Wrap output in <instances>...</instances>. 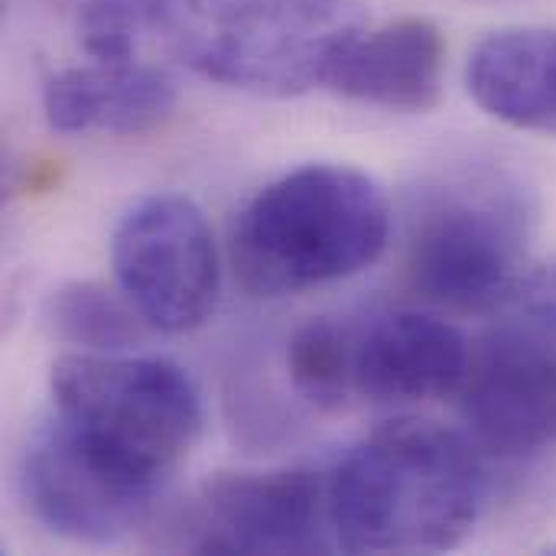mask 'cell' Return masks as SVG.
Segmentation results:
<instances>
[{
	"label": "cell",
	"instance_id": "1",
	"mask_svg": "<svg viewBox=\"0 0 556 556\" xmlns=\"http://www.w3.org/2000/svg\"><path fill=\"white\" fill-rule=\"evenodd\" d=\"M489 479L476 446L433 420L371 430L332 472L336 547L349 554H443L479 525Z\"/></svg>",
	"mask_w": 556,
	"mask_h": 556
},
{
	"label": "cell",
	"instance_id": "2",
	"mask_svg": "<svg viewBox=\"0 0 556 556\" xmlns=\"http://www.w3.org/2000/svg\"><path fill=\"white\" fill-rule=\"evenodd\" d=\"M140 16L189 72L267 98L326 85L368 23L362 0H140Z\"/></svg>",
	"mask_w": 556,
	"mask_h": 556
},
{
	"label": "cell",
	"instance_id": "3",
	"mask_svg": "<svg viewBox=\"0 0 556 556\" xmlns=\"http://www.w3.org/2000/svg\"><path fill=\"white\" fill-rule=\"evenodd\" d=\"M391 238L384 189L345 163H306L267 182L231 228V267L254 296H287L371 267Z\"/></svg>",
	"mask_w": 556,
	"mask_h": 556
},
{
	"label": "cell",
	"instance_id": "4",
	"mask_svg": "<svg viewBox=\"0 0 556 556\" xmlns=\"http://www.w3.org/2000/svg\"><path fill=\"white\" fill-rule=\"evenodd\" d=\"M534 189L495 160H463L424 182L407 225V277L433 306L489 313L525 280Z\"/></svg>",
	"mask_w": 556,
	"mask_h": 556
},
{
	"label": "cell",
	"instance_id": "5",
	"mask_svg": "<svg viewBox=\"0 0 556 556\" xmlns=\"http://www.w3.org/2000/svg\"><path fill=\"white\" fill-rule=\"evenodd\" d=\"M52 420L124 479L163 489L202 433L195 381L166 358L62 355L49 375Z\"/></svg>",
	"mask_w": 556,
	"mask_h": 556
},
{
	"label": "cell",
	"instance_id": "6",
	"mask_svg": "<svg viewBox=\"0 0 556 556\" xmlns=\"http://www.w3.org/2000/svg\"><path fill=\"white\" fill-rule=\"evenodd\" d=\"M117 287L153 332L205 326L222 293V261L202 208L179 192L140 199L114 228Z\"/></svg>",
	"mask_w": 556,
	"mask_h": 556
},
{
	"label": "cell",
	"instance_id": "7",
	"mask_svg": "<svg viewBox=\"0 0 556 556\" xmlns=\"http://www.w3.org/2000/svg\"><path fill=\"white\" fill-rule=\"evenodd\" d=\"M199 554H326L336 547L329 472L270 469L212 479L195 508Z\"/></svg>",
	"mask_w": 556,
	"mask_h": 556
},
{
	"label": "cell",
	"instance_id": "8",
	"mask_svg": "<svg viewBox=\"0 0 556 556\" xmlns=\"http://www.w3.org/2000/svg\"><path fill=\"white\" fill-rule=\"evenodd\" d=\"M459 410L472 443L502 459L556 446V349L498 323L469 355Z\"/></svg>",
	"mask_w": 556,
	"mask_h": 556
},
{
	"label": "cell",
	"instance_id": "9",
	"mask_svg": "<svg viewBox=\"0 0 556 556\" xmlns=\"http://www.w3.org/2000/svg\"><path fill=\"white\" fill-rule=\"evenodd\" d=\"M23 498L52 534L78 544H117L156 505V489L137 485L91 456L65 427L49 420L23 453Z\"/></svg>",
	"mask_w": 556,
	"mask_h": 556
},
{
	"label": "cell",
	"instance_id": "10",
	"mask_svg": "<svg viewBox=\"0 0 556 556\" xmlns=\"http://www.w3.org/2000/svg\"><path fill=\"white\" fill-rule=\"evenodd\" d=\"M469 345L456 326L417 309L378 313L355 326V397L375 404L440 401L463 388Z\"/></svg>",
	"mask_w": 556,
	"mask_h": 556
},
{
	"label": "cell",
	"instance_id": "11",
	"mask_svg": "<svg viewBox=\"0 0 556 556\" xmlns=\"http://www.w3.org/2000/svg\"><path fill=\"white\" fill-rule=\"evenodd\" d=\"M446 42L437 23L407 16L362 33L332 65L329 88L358 104L424 114L440 104Z\"/></svg>",
	"mask_w": 556,
	"mask_h": 556
},
{
	"label": "cell",
	"instance_id": "12",
	"mask_svg": "<svg viewBox=\"0 0 556 556\" xmlns=\"http://www.w3.org/2000/svg\"><path fill=\"white\" fill-rule=\"evenodd\" d=\"M176 81L137 59H91L52 75L42 114L59 134H147L176 111Z\"/></svg>",
	"mask_w": 556,
	"mask_h": 556
},
{
	"label": "cell",
	"instance_id": "13",
	"mask_svg": "<svg viewBox=\"0 0 556 556\" xmlns=\"http://www.w3.org/2000/svg\"><path fill=\"white\" fill-rule=\"evenodd\" d=\"M466 88L502 124L556 137V29L521 26L485 36L469 55Z\"/></svg>",
	"mask_w": 556,
	"mask_h": 556
},
{
	"label": "cell",
	"instance_id": "14",
	"mask_svg": "<svg viewBox=\"0 0 556 556\" xmlns=\"http://www.w3.org/2000/svg\"><path fill=\"white\" fill-rule=\"evenodd\" d=\"M42 326L52 339L81 352H127L153 332L121 287L98 280L55 287L42 303Z\"/></svg>",
	"mask_w": 556,
	"mask_h": 556
},
{
	"label": "cell",
	"instance_id": "15",
	"mask_svg": "<svg viewBox=\"0 0 556 556\" xmlns=\"http://www.w3.org/2000/svg\"><path fill=\"white\" fill-rule=\"evenodd\" d=\"M352 342H355L352 323L323 316L300 326L287 349V371L296 394L326 410L345 407L355 397Z\"/></svg>",
	"mask_w": 556,
	"mask_h": 556
},
{
	"label": "cell",
	"instance_id": "16",
	"mask_svg": "<svg viewBox=\"0 0 556 556\" xmlns=\"http://www.w3.org/2000/svg\"><path fill=\"white\" fill-rule=\"evenodd\" d=\"M78 39L91 59H137L143 46L140 0H88L78 13Z\"/></svg>",
	"mask_w": 556,
	"mask_h": 556
},
{
	"label": "cell",
	"instance_id": "17",
	"mask_svg": "<svg viewBox=\"0 0 556 556\" xmlns=\"http://www.w3.org/2000/svg\"><path fill=\"white\" fill-rule=\"evenodd\" d=\"M505 306L508 323L556 349V257L551 264L525 274V280Z\"/></svg>",
	"mask_w": 556,
	"mask_h": 556
},
{
	"label": "cell",
	"instance_id": "18",
	"mask_svg": "<svg viewBox=\"0 0 556 556\" xmlns=\"http://www.w3.org/2000/svg\"><path fill=\"white\" fill-rule=\"evenodd\" d=\"M554 554H556V547H554Z\"/></svg>",
	"mask_w": 556,
	"mask_h": 556
}]
</instances>
